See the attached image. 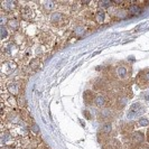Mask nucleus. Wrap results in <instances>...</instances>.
<instances>
[{
	"label": "nucleus",
	"instance_id": "2f4dec72",
	"mask_svg": "<svg viewBox=\"0 0 149 149\" xmlns=\"http://www.w3.org/2000/svg\"><path fill=\"white\" fill-rule=\"evenodd\" d=\"M138 149H149V145L148 143H146V145H143V146H141V147H139Z\"/></svg>",
	"mask_w": 149,
	"mask_h": 149
},
{
	"label": "nucleus",
	"instance_id": "9b49d317",
	"mask_svg": "<svg viewBox=\"0 0 149 149\" xmlns=\"http://www.w3.org/2000/svg\"><path fill=\"white\" fill-rule=\"evenodd\" d=\"M0 143L1 146H10L15 148L18 147V139L9 129H2L0 134Z\"/></svg>",
	"mask_w": 149,
	"mask_h": 149
},
{
	"label": "nucleus",
	"instance_id": "412c9836",
	"mask_svg": "<svg viewBox=\"0 0 149 149\" xmlns=\"http://www.w3.org/2000/svg\"><path fill=\"white\" fill-rule=\"evenodd\" d=\"M128 13L130 17H134V16H139L143 11V8L138 3V2H130V6L128 7Z\"/></svg>",
	"mask_w": 149,
	"mask_h": 149
},
{
	"label": "nucleus",
	"instance_id": "423d86ee",
	"mask_svg": "<svg viewBox=\"0 0 149 149\" xmlns=\"http://www.w3.org/2000/svg\"><path fill=\"white\" fill-rule=\"evenodd\" d=\"M126 140H127L128 145L130 146V148L138 149L145 145L146 142V134L142 131H132L131 134L126 136Z\"/></svg>",
	"mask_w": 149,
	"mask_h": 149
},
{
	"label": "nucleus",
	"instance_id": "7c9ffc66",
	"mask_svg": "<svg viewBox=\"0 0 149 149\" xmlns=\"http://www.w3.org/2000/svg\"><path fill=\"white\" fill-rule=\"evenodd\" d=\"M146 142L149 145V127H148V130H147V132H146Z\"/></svg>",
	"mask_w": 149,
	"mask_h": 149
},
{
	"label": "nucleus",
	"instance_id": "4468645a",
	"mask_svg": "<svg viewBox=\"0 0 149 149\" xmlns=\"http://www.w3.org/2000/svg\"><path fill=\"white\" fill-rule=\"evenodd\" d=\"M58 2L56 1H52V0H45V1H40V2H37V6L39 7V9L42 10L43 14H52V13H55L57 11L58 9Z\"/></svg>",
	"mask_w": 149,
	"mask_h": 149
},
{
	"label": "nucleus",
	"instance_id": "7ed1b4c3",
	"mask_svg": "<svg viewBox=\"0 0 149 149\" xmlns=\"http://www.w3.org/2000/svg\"><path fill=\"white\" fill-rule=\"evenodd\" d=\"M113 73V77L116 81L118 82L126 83L130 80V76H131V71H130V67L128 66L127 64H118L117 66L114 67V70L112 71Z\"/></svg>",
	"mask_w": 149,
	"mask_h": 149
},
{
	"label": "nucleus",
	"instance_id": "5701e85b",
	"mask_svg": "<svg viewBox=\"0 0 149 149\" xmlns=\"http://www.w3.org/2000/svg\"><path fill=\"white\" fill-rule=\"evenodd\" d=\"M107 88H108V81L103 79H99L93 83V89L97 91L99 93H104V91H107Z\"/></svg>",
	"mask_w": 149,
	"mask_h": 149
},
{
	"label": "nucleus",
	"instance_id": "9d476101",
	"mask_svg": "<svg viewBox=\"0 0 149 149\" xmlns=\"http://www.w3.org/2000/svg\"><path fill=\"white\" fill-rule=\"evenodd\" d=\"M130 95L126 93V91H121L119 94L114 95V97L112 99V108L116 111H121L126 108L128 101H129Z\"/></svg>",
	"mask_w": 149,
	"mask_h": 149
},
{
	"label": "nucleus",
	"instance_id": "a211bd4d",
	"mask_svg": "<svg viewBox=\"0 0 149 149\" xmlns=\"http://www.w3.org/2000/svg\"><path fill=\"white\" fill-rule=\"evenodd\" d=\"M136 83L141 88V89H146L149 86V68L146 70H141L137 76H136Z\"/></svg>",
	"mask_w": 149,
	"mask_h": 149
},
{
	"label": "nucleus",
	"instance_id": "ddd939ff",
	"mask_svg": "<svg viewBox=\"0 0 149 149\" xmlns=\"http://www.w3.org/2000/svg\"><path fill=\"white\" fill-rule=\"evenodd\" d=\"M36 38H37L38 44L43 45L46 48L52 47V45L54 44V40H55V36L51 30H43V31L38 33Z\"/></svg>",
	"mask_w": 149,
	"mask_h": 149
},
{
	"label": "nucleus",
	"instance_id": "39448f33",
	"mask_svg": "<svg viewBox=\"0 0 149 149\" xmlns=\"http://www.w3.org/2000/svg\"><path fill=\"white\" fill-rule=\"evenodd\" d=\"M1 13L7 14L8 16H15L17 17V14L20 15V2L14 1V0H5L0 2Z\"/></svg>",
	"mask_w": 149,
	"mask_h": 149
},
{
	"label": "nucleus",
	"instance_id": "393cba45",
	"mask_svg": "<svg viewBox=\"0 0 149 149\" xmlns=\"http://www.w3.org/2000/svg\"><path fill=\"white\" fill-rule=\"evenodd\" d=\"M0 36H1V43H7L11 39L10 30L8 29L7 26H1L0 27Z\"/></svg>",
	"mask_w": 149,
	"mask_h": 149
},
{
	"label": "nucleus",
	"instance_id": "f8f14e48",
	"mask_svg": "<svg viewBox=\"0 0 149 149\" xmlns=\"http://www.w3.org/2000/svg\"><path fill=\"white\" fill-rule=\"evenodd\" d=\"M24 6L20 9V17L22 19H24L25 22H31L33 20H35V17H37L35 8H33V2H24Z\"/></svg>",
	"mask_w": 149,
	"mask_h": 149
},
{
	"label": "nucleus",
	"instance_id": "4be33fe9",
	"mask_svg": "<svg viewBox=\"0 0 149 149\" xmlns=\"http://www.w3.org/2000/svg\"><path fill=\"white\" fill-rule=\"evenodd\" d=\"M97 93L93 90H85L83 93V101L86 105H93Z\"/></svg>",
	"mask_w": 149,
	"mask_h": 149
},
{
	"label": "nucleus",
	"instance_id": "a878e982",
	"mask_svg": "<svg viewBox=\"0 0 149 149\" xmlns=\"http://www.w3.org/2000/svg\"><path fill=\"white\" fill-rule=\"evenodd\" d=\"M26 36L28 38L30 37H34V36H36L37 37V26L36 25H34V24H28V27H26L25 28V33H24Z\"/></svg>",
	"mask_w": 149,
	"mask_h": 149
},
{
	"label": "nucleus",
	"instance_id": "6ab92c4d",
	"mask_svg": "<svg viewBox=\"0 0 149 149\" xmlns=\"http://www.w3.org/2000/svg\"><path fill=\"white\" fill-rule=\"evenodd\" d=\"M7 27L8 29L11 31V34L14 33H17L20 30V27H22V22L19 18H17L15 16H9V20L7 22Z\"/></svg>",
	"mask_w": 149,
	"mask_h": 149
},
{
	"label": "nucleus",
	"instance_id": "1a4fd4ad",
	"mask_svg": "<svg viewBox=\"0 0 149 149\" xmlns=\"http://www.w3.org/2000/svg\"><path fill=\"white\" fill-rule=\"evenodd\" d=\"M116 110L112 107H104L102 109H97V118L100 122L104 123V122H112V120L114 119L116 116Z\"/></svg>",
	"mask_w": 149,
	"mask_h": 149
},
{
	"label": "nucleus",
	"instance_id": "cd10ccee",
	"mask_svg": "<svg viewBox=\"0 0 149 149\" xmlns=\"http://www.w3.org/2000/svg\"><path fill=\"white\" fill-rule=\"evenodd\" d=\"M149 126V119L147 117H140L139 119L136 121V127L138 128H143Z\"/></svg>",
	"mask_w": 149,
	"mask_h": 149
},
{
	"label": "nucleus",
	"instance_id": "2eb2a0df",
	"mask_svg": "<svg viewBox=\"0 0 149 149\" xmlns=\"http://www.w3.org/2000/svg\"><path fill=\"white\" fill-rule=\"evenodd\" d=\"M145 111H146V107L142 104L141 102H136L128 110V119H134V118H137V117H140V116L143 114Z\"/></svg>",
	"mask_w": 149,
	"mask_h": 149
},
{
	"label": "nucleus",
	"instance_id": "c756f323",
	"mask_svg": "<svg viewBox=\"0 0 149 149\" xmlns=\"http://www.w3.org/2000/svg\"><path fill=\"white\" fill-rule=\"evenodd\" d=\"M83 116L85 117V119H88V120L92 119V113L90 112L89 109H84V110H83Z\"/></svg>",
	"mask_w": 149,
	"mask_h": 149
},
{
	"label": "nucleus",
	"instance_id": "dca6fc26",
	"mask_svg": "<svg viewBox=\"0 0 149 149\" xmlns=\"http://www.w3.org/2000/svg\"><path fill=\"white\" fill-rule=\"evenodd\" d=\"M88 31H89V26H88L86 24L81 22H76L74 26H73L72 30H71V36L76 37V38L84 37V36L88 34Z\"/></svg>",
	"mask_w": 149,
	"mask_h": 149
},
{
	"label": "nucleus",
	"instance_id": "6e6552de",
	"mask_svg": "<svg viewBox=\"0 0 149 149\" xmlns=\"http://www.w3.org/2000/svg\"><path fill=\"white\" fill-rule=\"evenodd\" d=\"M18 68V62L16 60H7L1 63V76L5 80L6 77H9L10 75L17 72Z\"/></svg>",
	"mask_w": 149,
	"mask_h": 149
},
{
	"label": "nucleus",
	"instance_id": "f03ea898",
	"mask_svg": "<svg viewBox=\"0 0 149 149\" xmlns=\"http://www.w3.org/2000/svg\"><path fill=\"white\" fill-rule=\"evenodd\" d=\"M1 52H2V62L7 60H16L19 57L20 54V47L18 45H16L14 42L9 40L7 43H3L1 47Z\"/></svg>",
	"mask_w": 149,
	"mask_h": 149
},
{
	"label": "nucleus",
	"instance_id": "20e7f679",
	"mask_svg": "<svg viewBox=\"0 0 149 149\" xmlns=\"http://www.w3.org/2000/svg\"><path fill=\"white\" fill-rule=\"evenodd\" d=\"M114 131H116V129H114V126L112 122H104L97 129V139L103 145L108 139L114 137V134H113Z\"/></svg>",
	"mask_w": 149,
	"mask_h": 149
},
{
	"label": "nucleus",
	"instance_id": "f257e3e1",
	"mask_svg": "<svg viewBox=\"0 0 149 149\" xmlns=\"http://www.w3.org/2000/svg\"><path fill=\"white\" fill-rule=\"evenodd\" d=\"M47 22L49 24L51 27H54L56 29H62L64 27H66L70 22V17L63 13V11H55V13H52L49 14L48 17H47Z\"/></svg>",
	"mask_w": 149,
	"mask_h": 149
},
{
	"label": "nucleus",
	"instance_id": "aec40b11",
	"mask_svg": "<svg viewBox=\"0 0 149 149\" xmlns=\"http://www.w3.org/2000/svg\"><path fill=\"white\" fill-rule=\"evenodd\" d=\"M102 149H122V143L117 138H110L102 145Z\"/></svg>",
	"mask_w": 149,
	"mask_h": 149
},
{
	"label": "nucleus",
	"instance_id": "f3484780",
	"mask_svg": "<svg viewBox=\"0 0 149 149\" xmlns=\"http://www.w3.org/2000/svg\"><path fill=\"white\" fill-rule=\"evenodd\" d=\"M94 10V17H93V20L95 22L97 25H105L111 20V17L108 14V11L104 10H101V9H97Z\"/></svg>",
	"mask_w": 149,
	"mask_h": 149
},
{
	"label": "nucleus",
	"instance_id": "0eeeda50",
	"mask_svg": "<svg viewBox=\"0 0 149 149\" xmlns=\"http://www.w3.org/2000/svg\"><path fill=\"white\" fill-rule=\"evenodd\" d=\"M2 89H3V92H2V93H5V91H6L7 93L14 95V97H16L22 95V85L20 81L11 80L10 82L6 83V84L2 83Z\"/></svg>",
	"mask_w": 149,
	"mask_h": 149
},
{
	"label": "nucleus",
	"instance_id": "c85d7f7f",
	"mask_svg": "<svg viewBox=\"0 0 149 149\" xmlns=\"http://www.w3.org/2000/svg\"><path fill=\"white\" fill-rule=\"evenodd\" d=\"M30 132H33L35 136H38V134H39V128H38V126L36 123L30 125Z\"/></svg>",
	"mask_w": 149,
	"mask_h": 149
},
{
	"label": "nucleus",
	"instance_id": "bb28decb",
	"mask_svg": "<svg viewBox=\"0 0 149 149\" xmlns=\"http://www.w3.org/2000/svg\"><path fill=\"white\" fill-rule=\"evenodd\" d=\"M97 9H101V10H104V11H109L113 6H114V1H99V2H95Z\"/></svg>",
	"mask_w": 149,
	"mask_h": 149
},
{
	"label": "nucleus",
	"instance_id": "b1692460",
	"mask_svg": "<svg viewBox=\"0 0 149 149\" xmlns=\"http://www.w3.org/2000/svg\"><path fill=\"white\" fill-rule=\"evenodd\" d=\"M40 65H42V60H40V58H37V57H33V58H30L29 62H28L27 68L33 73V72H36L38 68L40 67Z\"/></svg>",
	"mask_w": 149,
	"mask_h": 149
}]
</instances>
